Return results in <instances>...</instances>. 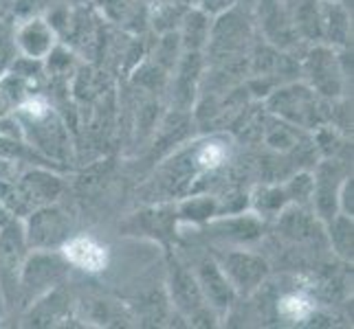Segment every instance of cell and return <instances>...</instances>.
<instances>
[{"label": "cell", "mask_w": 354, "mask_h": 329, "mask_svg": "<svg viewBox=\"0 0 354 329\" xmlns=\"http://www.w3.org/2000/svg\"><path fill=\"white\" fill-rule=\"evenodd\" d=\"M64 252L68 261L82 266L84 270H102L108 261V255L106 250L100 246V243H95L93 239L88 237H77V239H71L66 246H64Z\"/></svg>", "instance_id": "1"}, {"label": "cell", "mask_w": 354, "mask_h": 329, "mask_svg": "<svg viewBox=\"0 0 354 329\" xmlns=\"http://www.w3.org/2000/svg\"><path fill=\"white\" fill-rule=\"evenodd\" d=\"M20 44L31 57H42L44 53L51 51L53 33L42 20H33L20 31Z\"/></svg>", "instance_id": "2"}, {"label": "cell", "mask_w": 354, "mask_h": 329, "mask_svg": "<svg viewBox=\"0 0 354 329\" xmlns=\"http://www.w3.org/2000/svg\"><path fill=\"white\" fill-rule=\"evenodd\" d=\"M225 272H229L238 286L255 288V283L264 277V263L249 255H238V257L229 259V268H225Z\"/></svg>", "instance_id": "3"}, {"label": "cell", "mask_w": 354, "mask_h": 329, "mask_svg": "<svg viewBox=\"0 0 354 329\" xmlns=\"http://www.w3.org/2000/svg\"><path fill=\"white\" fill-rule=\"evenodd\" d=\"M282 314L288 316V319L292 321H301V319H306V316L313 312V303L308 299H304L299 295H290L282 301Z\"/></svg>", "instance_id": "4"}, {"label": "cell", "mask_w": 354, "mask_h": 329, "mask_svg": "<svg viewBox=\"0 0 354 329\" xmlns=\"http://www.w3.org/2000/svg\"><path fill=\"white\" fill-rule=\"evenodd\" d=\"M223 161H225V150L218 143L205 145V148L201 150V154H198V163L205 169H216Z\"/></svg>", "instance_id": "5"}]
</instances>
